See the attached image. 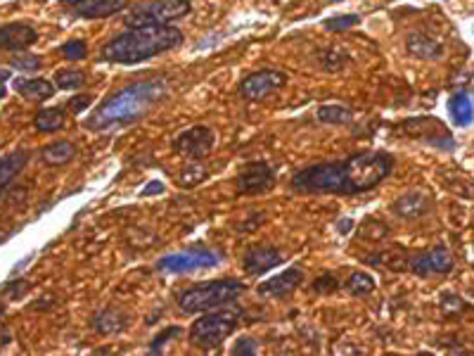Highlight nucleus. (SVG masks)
Masks as SVG:
<instances>
[{
  "label": "nucleus",
  "instance_id": "obj_39",
  "mask_svg": "<svg viewBox=\"0 0 474 356\" xmlns=\"http://www.w3.org/2000/svg\"><path fill=\"white\" fill-rule=\"evenodd\" d=\"M60 3H64V5H67V8L74 10V8H79L81 3H86V0H60Z\"/></svg>",
  "mask_w": 474,
  "mask_h": 356
},
{
  "label": "nucleus",
  "instance_id": "obj_18",
  "mask_svg": "<svg viewBox=\"0 0 474 356\" xmlns=\"http://www.w3.org/2000/svg\"><path fill=\"white\" fill-rule=\"evenodd\" d=\"M123 8H126V0H86L79 8H74V15L83 19H102L116 15Z\"/></svg>",
  "mask_w": 474,
  "mask_h": 356
},
{
  "label": "nucleus",
  "instance_id": "obj_8",
  "mask_svg": "<svg viewBox=\"0 0 474 356\" xmlns=\"http://www.w3.org/2000/svg\"><path fill=\"white\" fill-rule=\"evenodd\" d=\"M285 83H287V76H285L282 71L261 69V71H254V74L244 76L237 86V93H239V98H244L249 102H258V100L268 98L270 93H275V90H280Z\"/></svg>",
  "mask_w": 474,
  "mask_h": 356
},
{
  "label": "nucleus",
  "instance_id": "obj_33",
  "mask_svg": "<svg viewBox=\"0 0 474 356\" xmlns=\"http://www.w3.org/2000/svg\"><path fill=\"white\" fill-rule=\"evenodd\" d=\"M90 105H93V95L81 93V95H74V98L67 102V109L71 114H81V112H86Z\"/></svg>",
  "mask_w": 474,
  "mask_h": 356
},
{
  "label": "nucleus",
  "instance_id": "obj_9",
  "mask_svg": "<svg viewBox=\"0 0 474 356\" xmlns=\"http://www.w3.org/2000/svg\"><path fill=\"white\" fill-rule=\"evenodd\" d=\"M277 173L270 164L266 161H251L247 164L239 176L235 178V188L239 195H263L268 192L273 185H275Z\"/></svg>",
  "mask_w": 474,
  "mask_h": 356
},
{
  "label": "nucleus",
  "instance_id": "obj_36",
  "mask_svg": "<svg viewBox=\"0 0 474 356\" xmlns=\"http://www.w3.org/2000/svg\"><path fill=\"white\" fill-rule=\"evenodd\" d=\"M320 62L328 71H337L344 67V60L337 53H332V50H325V53L320 55Z\"/></svg>",
  "mask_w": 474,
  "mask_h": 356
},
{
  "label": "nucleus",
  "instance_id": "obj_28",
  "mask_svg": "<svg viewBox=\"0 0 474 356\" xmlns=\"http://www.w3.org/2000/svg\"><path fill=\"white\" fill-rule=\"evenodd\" d=\"M358 24H361L358 15H337L332 19H325V22H323V27H325V31H332V34H342V31H347L351 27H358Z\"/></svg>",
  "mask_w": 474,
  "mask_h": 356
},
{
  "label": "nucleus",
  "instance_id": "obj_27",
  "mask_svg": "<svg viewBox=\"0 0 474 356\" xmlns=\"http://www.w3.org/2000/svg\"><path fill=\"white\" fill-rule=\"evenodd\" d=\"M206 176H209V173H206V169L202 164H190L178 173V183L183 188H194V185L202 183Z\"/></svg>",
  "mask_w": 474,
  "mask_h": 356
},
{
  "label": "nucleus",
  "instance_id": "obj_15",
  "mask_svg": "<svg viewBox=\"0 0 474 356\" xmlns=\"http://www.w3.org/2000/svg\"><path fill=\"white\" fill-rule=\"evenodd\" d=\"M27 164H29V152L22 150V147H17V150H12L0 157V197H3V192L8 190L12 183H15V178L24 171Z\"/></svg>",
  "mask_w": 474,
  "mask_h": 356
},
{
  "label": "nucleus",
  "instance_id": "obj_14",
  "mask_svg": "<svg viewBox=\"0 0 474 356\" xmlns=\"http://www.w3.org/2000/svg\"><path fill=\"white\" fill-rule=\"evenodd\" d=\"M282 262L280 250L275 247H254L242 257V269L247 276H263Z\"/></svg>",
  "mask_w": 474,
  "mask_h": 356
},
{
  "label": "nucleus",
  "instance_id": "obj_41",
  "mask_svg": "<svg viewBox=\"0 0 474 356\" xmlns=\"http://www.w3.org/2000/svg\"><path fill=\"white\" fill-rule=\"evenodd\" d=\"M3 314H5V304H0V316H3Z\"/></svg>",
  "mask_w": 474,
  "mask_h": 356
},
{
  "label": "nucleus",
  "instance_id": "obj_40",
  "mask_svg": "<svg viewBox=\"0 0 474 356\" xmlns=\"http://www.w3.org/2000/svg\"><path fill=\"white\" fill-rule=\"evenodd\" d=\"M8 79H10V71L8 69H0V83L8 81Z\"/></svg>",
  "mask_w": 474,
  "mask_h": 356
},
{
  "label": "nucleus",
  "instance_id": "obj_10",
  "mask_svg": "<svg viewBox=\"0 0 474 356\" xmlns=\"http://www.w3.org/2000/svg\"><path fill=\"white\" fill-rule=\"evenodd\" d=\"M213 142H216V135L209 126H192L173 140V150L190 159H204L211 152Z\"/></svg>",
  "mask_w": 474,
  "mask_h": 356
},
{
  "label": "nucleus",
  "instance_id": "obj_19",
  "mask_svg": "<svg viewBox=\"0 0 474 356\" xmlns=\"http://www.w3.org/2000/svg\"><path fill=\"white\" fill-rule=\"evenodd\" d=\"M15 90L22 95V98L41 102V100H48L55 95V83L48 79H17Z\"/></svg>",
  "mask_w": 474,
  "mask_h": 356
},
{
  "label": "nucleus",
  "instance_id": "obj_35",
  "mask_svg": "<svg viewBox=\"0 0 474 356\" xmlns=\"http://www.w3.org/2000/svg\"><path fill=\"white\" fill-rule=\"evenodd\" d=\"M29 290V283L27 281H10L8 285H3V293L10 295V300H19L24 293Z\"/></svg>",
  "mask_w": 474,
  "mask_h": 356
},
{
  "label": "nucleus",
  "instance_id": "obj_38",
  "mask_svg": "<svg viewBox=\"0 0 474 356\" xmlns=\"http://www.w3.org/2000/svg\"><path fill=\"white\" fill-rule=\"evenodd\" d=\"M10 340H12L10 330H8V328H0V345H8Z\"/></svg>",
  "mask_w": 474,
  "mask_h": 356
},
{
  "label": "nucleus",
  "instance_id": "obj_16",
  "mask_svg": "<svg viewBox=\"0 0 474 356\" xmlns=\"http://www.w3.org/2000/svg\"><path fill=\"white\" fill-rule=\"evenodd\" d=\"M427 209H430V197L418 190L406 192L392 204V211L401 219H418L422 214H427Z\"/></svg>",
  "mask_w": 474,
  "mask_h": 356
},
{
  "label": "nucleus",
  "instance_id": "obj_4",
  "mask_svg": "<svg viewBox=\"0 0 474 356\" xmlns=\"http://www.w3.org/2000/svg\"><path fill=\"white\" fill-rule=\"evenodd\" d=\"M244 290H247V285L242 281H235V278H223V281L194 285V288L178 295V307L183 314L211 312V309H218V307H225V304L235 302Z\"/></svg>",
  "mask_w": 474,
  "mask_h": 356
},
{
  "label": "nucleus",
  "instance_id": "obj_23",
  "mask_svg": "<svg viewBox=\"0 0 474 356\" xmlns=\"http://www.w3.org/2000/svg\"><path fill=\"white\" fill-rule=\"evenodd\" d=\"M64 121H67L64 107H43V109H38L34 126H36V131H41V133H55L64 126Z\"/></svg>",
  "mask_w": 474,
  "mask_h": 356
},
{
  "label": "nucleus",
  "instance_id": "obj_42",
  "mask_svg": "<svg viewBox=\"0 0 474 356\" xmlns=\"http://www.w3.org/2000/svg\"><path fill=\"white\" fill-rule=\"evenodd\" d=\"M3 95H5V88H0V98H3Z\"/></svg>",
  "mask_w": 474,
  "mask_h": 356
},
{
  "label": "nucleus",
  "instance_id": "obj_17",
  "mask_svg": "<svg viewBox=\"0 0 474 356\" xmlns=\"http://www.w3.org/2000/svg\"><path fill=\"white\" fill-rule=\"evenodd\" d=\"M448 114H451V121L460 128L470 126L474 121V102L470 98L467 90H456V93L448 98Z\"/></svg>",
  "mask_w": 474,
  "mask_h": 356
},
{
  "label": "nucleus",
  "instance_id": "obj_25",
  "mask_svg": "<svg viewBox=\"0 0 474 356\" xmlns=\"http://www.w3.org/2000/svg\"><path fill=\"white\" fill-rule=\"evenodd\" d=\"M375 290V278L366 274V271H356V274L349 276L347 281V293L354 295V297H363V295H370Z\"/></svg>",
  "mask_w": 474,
  "mask_h": 356
},
{
  "label": "nucleus",
  "instance_id": "obj_6",
  "mask_svg": "<svg viewBox=\"0 0 474 356\" xmlns=\"http://www.w3.org/2000/svg\"><path fill=\"white\" fill-rule=\"evenodd\" d=\"M239 316L235 312H211L197 319L190 326V345L199 349H213L218 347L225 338H230L232 330L237 328Z\"/></svg>",
  "mask_w": 474,
  "mask_h": 356
},
{
  "label": "nucleus",
  "instance_id": "obj_12",
  "mask_svg": "<svg viewBox=\"0 0 474 356\" xmlns=\"http://www.w3.org/2000/svg\"><path fill=\"white\" fill-rule=\"evenodd\" d=\"M411 269H413V274H418V276H434V274H448V271L453 269V257H451V252H448L446 247H434L432 252H425V254H418V257H413V262H411Z\"/></svg>",
  "mask_w": 474,
  "mask_h": 356
},
{
  "label": "nucleus",
  "instance_id": "obj_1",
  "mask_svg": "<svg viewBox=\"0 0 474 356\" xmlns=\"http://www.w3.org/2000/svg\"><path fill=\"white\" fill-rule=\"evenodd\" d=\"M394 171V157L389 152H358L325 164L306 166L289 180L292 190L313 195H361L378 188Z\"/></svg>",
  "mask_w": 474,
  "mask_h": 356
},
{
  "label": "nucleus",
  "instance_id": "obj_34",
  "mask_svg": "<svg viewBox=\"0 0 474 356\" xmlns=\"http://www.w3.org/2000/svg\"><path fill=\"white\" fill-rule=\"evenodd\" d=\"M256 349H258V345L251 338H239L235 345H232V354H237V356H251V354H256Z\"/></svg>",
  "mask_w": 474,
  "mask_h": 356
},
{
  "label": "nucleus",
  "instance_id": "obj_7",
  "mask_svg": "<svg viewBox=\"0 0 474 356\" xmlns=\"http://www.w3.org/2000/svg\"><path fill=\"white\" fill-rule=\"evenodd\" d=\"M223 254L206 247H192L185 252H176V254H166L157 262L159 271H166V274H187V271H197V269H211L220 264Z\"/></svg>",
  "mask_w": 474,
  "mask_h": 356
},
{
  "label": "nucleus",
  "instance_id": "obj_43",
  "mask_svg": "<svg viewBox=\"0 0 474 356\" xmlns=\"http://www.w3.org/2000/svg\"><path fill=\"white\" fill-rule=\"evenodd\" d=\"M335 3H339V0H335Z\"/></svg>",
  "mask_w": 474,
  "mask_h": 356
},
{
  "label": "nucleus",
  "instance_id": "obj_24",
  "mask_svg": "<svg viewBox=\"0 0 474 356\" xmlns=\"http://www.w3.org/2000/svg\"><path fill=\"white\" fill-rule=\"evenodd\" d=\"M318 119L323 124H335V126H344L354 121V112L344 105H323L318 109Z\"/></svg>",
  "mask_w": 474,
  "mask_h": 356
},
{
  "label": "nucleus",
  "instance_id": "obj_31",
  "mask_svg": "<svg viewBox=\"0 0 474 356\" xmlns=\"http://www.w3.org/2000/svg\"><path fill=\"white\" fill-rule=\"evenodd\" d=\"M311 290L318 295H330V293H335V290H339V281H337L332 274H325V276L318 278V281H313Z\"/></svg>",
  "mask_w": 474,
  "mask_h": 356
},
{
  "label": "nucleus",
  "instance_id": "obj_30",
  "mask_svg": "<svg viewBox=\"0 0 474 356\" xmlns=\"http://www.w3.org/2000/svg\"><path fill=\"white\" fill-rule=\"evenodd\" d=\"M10 67L17 69V71H38V69H41V57H36L31 53L10 57Z\"/></svg>",
  "mask_w": 474,
  "mask_h": 356
},
{
  "label": "nucleus",
  "instance_id": "obj_44",
  "mask_svg": "<svg viewBox=\"0 0 474 356\" xmlns=\"http://www.w3.org/2000/svg\"><path fill=\"white\" fill-rule=\"evenodd\" d=\"M0 240H3V238H0Z\"/></svg>",
  "mask_w": 474,
  "mask_h": 356
},
{
  "label": "nucleus",
  "instance_id": "obj_20",
  "mask_svg": "<svg viewBox=\"0 0 474 356\" xmlns=\"http://www.w3.org/2000/svg\"><path fill=\"white\" fill-rule=\"evenodd\" d=\"M406 50L418 60H439L444 55V48L425 34H411L406 41Z\"/></svg>",
  "mask_w": 474,
  "mask_h": 356
},
{
  "label": "nucleus",
  "instance_id": "obj_37",
  "mask_svg": "<svg viewBox=\"0 0 474 356\" xmlns=\"http://www.w3.org/2000/svg\"><path fill=\"white\" fill-rule=\"evenodd\" d=\"M159 192H164V183H161V180H149L147 188H142V195H145V197L159 195Z\"/></svg>",
  "mask_w": 474,
  "mask_h": 356
},
{
  "label": "nucleus",
  "instance_id": "obj_5",
  "mask_svg": "<svg viewBox=\"0 0 474 356\" xmlns=\"http://www.w3.org/2000/svg\"><path fill=\"white\" fill-rule=\"evenodd\" d=\"M190 0H152V3L138 5L126 15V27H164L176 19L190 15Z\"/></svg>",
  "mask_w": 474,
  "mask_h": 356
},
{
  "label": "nucleus",
  "instance_id": "obj_29",
  "mask_svg": "<svg viewBox=\"0 0 474 356\" xmlns=\"http://www.w3.org/2000/svg\"><path fill=\"white\" fill-rule=\"evenodd\" d=\"M60 55L64 57L67 62H79V60H86L88 57V45H86V41H67L60 48Z\"/></svg>",
  "mask_w": 474,
  "mask_h": 356
},
{
  "label": "nucleus",
  "instance_id": "obj_2",
  "mask_svg": "<svg viewBox=\"0 0 474 356\" xmlns=\"http://www.w3.org/2000/svg\"><path fill=\"white\" fill-rule=\"evenodd\" d=\"M166 88L168 86L164 79H145L114 90L88 116L86 128H90V131H112V128L131 126L142 119L159 98H164Z\"/></svg>",
  "mask_w": 474,
  "mask_h": 356
},
{
  "label": "nucleus",
  "instance_id": "obj_21",
  "mask_svg": "<svg viewBox=\"0 0 474 356\" xmlns=\"http://www.w3.org/2000/svg\"><path fill=\"white\" fill-rule=\"evenodd\" d=\"M128 326V316L119 309H105L93 316V330L97 335H116Z\"/></svg>",
  "mask_w": 474,
  "mask_h": 356
},
{
  "label": "nucleus",
  "instance_id": "obj_26",
  "mask_svg": "<svg viewBox=\"0 0 474 356\" xmlns=\"http://www.w3.org/2000/svg\"><path fill=\"white\" fill-rule=\"evenodd\" d=\"M86 83V76L79 69H64L55 74V86L60 90H76Z\"/></svg>",
  "mask_w": 474,
  "mask_h": 356
},
{
  "label": "nucleus",
  "instance_id": "obj_3",
  "mask_svg": "<svg viewBox=\"0 0 474 356\" xmlns=\"http://www.w3.org/2000/svg\"><path fill=\"white\" fill-rule=\"evenodd\" d=\"M180 43H183V34L171 24H164V27H128V31L114 36L107 45H102V60L112 64H140L178 48Z\"/></svg>",
  "mask_w": 474,
  "mask_h": 356
},
{
  "label": "nucleus",
  "instance_id": "obj_32",
  "mask_svg": "<svg viewBox=\"0 0 474 356\" xmlns=\"http://www.w3.org/2000/svg\"><path fill=\"white\" fill-rule=\"evenodd\" d=\"M183 333V330H180L178 326H171V328H166V330H161V333L157 335V338H154L152 342H149V352H159L161 347L166 345L168 340H173V338H178V335Z\"/></svg>",
  "mask_w": 474,
  "mask_h": 356
},
{
  "label": "nucleus",
  "instance_id": "obj_13",
  "mask_svg": "<svg viewBox=\"0 0 474 356\" xmlns=\"http://www.w3.org/2000/svg\"><path fill=\"white\" fill-rule=\"evenodd\" d=\"M304 283V271L301 269H287L282 274H277L270 281H263L258 285L256 293L261 297H270V300H280V297H287L289 293H294L299 285Z\"/></svg>",
  "mask_w": 474,
  "mask_h": 356
},
{
  "label": "nucleus",
  "instance_id": "obj_22",
  "mask_svg": "<svg viewBox=\"0 0 474 356\" xmlns=\"http://www.w3.org/2000/svg\"><path fill=\"white\" fill-rule=\"evenodd\" d=\"M76 157V147L69 140H55L50 145L41 147V159L50 166H62Z\"/></svg>",
  "mask_w": 474,
  "mask_h": 356
},
{
  "label": "nucleus",
  "instance_id": "obj_11",
  "mask_svg": "<svg viewBox=\"0 0 474 356\" xmlns=\"http://www.w3.org/2000/svg\"><path fill=\"white\" fill-rule=\"evenodd\" d=\"M38 41V34L34 27L22 22H12L0 27V50H10V53H22L29 50Z\"/></svg>",
  "mask_w": 474,
  "mask_h": 356
}]
</instances>
